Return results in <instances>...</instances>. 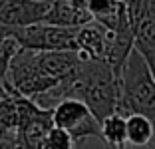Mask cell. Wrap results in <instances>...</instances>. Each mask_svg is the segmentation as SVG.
I'll use <instances>...</instances> for the list:
<instances>
[{"instance_id": "cell-4", "label": "cell", "mask_w": 155, "mask_h": 149, "mask_svg": "<svg viewBox=\"0 0 155 149\" xmlns=\"http://www.w3.org/2000/svg\"><path fill=\"white\" fill-rule=\"evenodd\" d=\"M52 2L38 0H0V24L8 28H28L46 20Z\"/></svg>"}, {"instance_id": "cell-8", "label": "cell", "mask_w": 155, "mask_h": 149, "mask_svg": "<svg viewBox=\"0 0 155 149\" xmlns=\"http://www.w3.org/2000/svg\"><path fill=\"white\" fill-rule=\"evenodd\" d=\"M101 141L107 149L127 147V118L114 113L101 121Z\"/></svg>"}, {"instance_id": "cell-2", "label": "cell", "mask_w": 155, "mask_h": 149, "mask_svg": "<svg viewBox=\"0 0 155 149\" xmlns=\"http://www.w3.org/2000/svg\"><path fill=\"white\" fill-rule=\"evenodd\" d=\"M8 38L32 52H78V28L36 24L28 28H8Z\"/></svg>"}, {"instance_id": "cell-1", "label": "cell", "mask_w": 155, "mask_h": 149, "mask_svg": "<svg viewBox=\"0 0 155 149\" xmlns=\"http://www.w3.org/2000/svg\"><path fill=\"white\" fill-rule=\"evenodd\" d=\"M117 113H141L155 123V76L149 64L137 50H133L121 72V104ZM151 149H155V145Z\"/></svg>"}, {"instance_id": "cell-11", "label": "cell", "mask_w": 155, "mask_h": 149, "mask_svg": "<svg viewBox=\"0 0 155 149\" xmlns=\"http://www.w3.org/2000/svg\"><path fill=\"white\" fill-rule=\"evenodd\" d=\"M70 4H74L76 8H84V10H87V4H90V0H68Z\"/></svg>"}, {"instance_id": "cell-13", "label": "cell", "mask_w": 155, "mask_h": 149, "mask_svg": "<svg viewBox=\"0 0 155 149\" xmlns=\"http://www.w3.org/2000/svg\"><path fill=\"white\" fill-rule=\"evenodd\" d=\"M123 149H127V147H123Z\"/></svg>"}, {"instance_id": "cell-10", "label": "cell", "mask_w": 155, "mask_h": 149, "mask_svg": "<svg viewBox=\"0 0 155 149\" xmlns=\"http://www.w3.org/2000/svg\"><path fill=\"white\" fill-rule=\"evenodd\" d=\"M44 149H82V147H78L68 131L54 125L44 141Z\"/></svg>"}, {"instance_id": "cell-5", "label": "cell", "mask_w": 155, "mask_h": 149, "mask_svg": "<svg viewBox=\"0 0 155 149\" xmlns=\"http://www.w3.org/2000/svg\"><path fill=\"white\" fill-rule=\"evenodd\" d=\"M111 36L114 32L91 20L90 24L78 28V54L84 60H107Z\"/></svg>"}, {"instance_id": "cell-3", "label": "cell", "mask_w": 155, "mask_h": 149, "mask_svg": "<svg viewBox=\"0 0 155 149\" xmlns=\"http://www.w3.org/2000/svg\"><path fill=\"white\" fill-rule=\"evenodd\" d=\"M52 119H54L56 127L68 131L72 135L78 147H82L84 141L91 139V137L101 139V123L96 119V115L90 111V108L82 99L68 98L60 101L52 109Z\"/></svg>"}, {"instance_id": "cell-9", "label": "cell", "mask_w": 155, "mask_h": 149, "mask_svg": "<svg viewBox=\"0 0 155 149\" xmlns=\"http://www.w3.org/2000/svg\"><path fill=\"white\" fill-rule=\"evenodd\" d=\"M18 52H20V44L14 38H0V99L8 94L6 80H8L10 64H12L14 56Z\"/></svg>"}, {"instance_id": "cell-6", "label": "cell", "mask_w": 155, "mask_h": 149, "mask_svg": "<svg viewBox=\"0 0 155 149\" xmlns=\"http://www.w3.org/2000/svg\"><path fill=\"white\" fill-rule=\"evenodd\" d=\"M91 20H94V16L87 10L76 8L68 0H52L44 24H52V26L60 28H82L90 24Z\"/></svg>"}, {"instance_id": "cell-7", "label": "cell", "mask_w": 155, "mask_h": 149, "mask_svg": "<svg viewBox=\"0 0 155 149\" xmlns=\"http://www.w3.org/2000/svg\"><path fill=\"white\" fill-rule=\"evenodd\" d=\"M155 145V123L141 113L127 115V149H151Z\"/></svg>"}, {"instance_id": "cell-12", "label": "cell", "mask_w": 155, "mask_h": 149, "mask_svg": "<svg viewBox=\"0 0 155 149\" xmlns=\"http://www.w3.org/2000/svg\"><path fill=\"white\" fill-rule=\"evenodd\" d=\"M38 2H52V0H38Z\"/></svg>"}]
</instances>
